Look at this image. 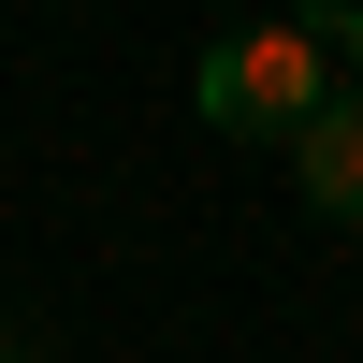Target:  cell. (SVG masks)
Instances as JSON below:
<instances>
[{
  "mask_svg": "<svg viewBox=\"0 0 363 363\" xmlns=\"http://www.w3.org/2000/svg\"><path fill=\"white\" fill-rule=\"evenodd\" d=\"M291 174H306V203H320V218H349V233H363V87H335V102L306 116Z\"/></svg>",
  "mask_w": 363,
  "mask_h": 363,
  "instance_id": "7a4b0ae2",
  "label": "cell"
},
{
  "mask_svg": "<svg viewBox=\"0 0 363 363\" xmlns=\"http://www.w3.org/2000/svg\"><path fill=\"white\" fill-rule=\"evenodd\" d=\"M189 102L218 131H247V145H306V116L335 102V44L320 29H233V44H203Z\"/></svg>",
  "mask_w": 363,
  "mask_h": 363,
  "instance_id": "6da1fadb",
  "label": "cell"
},
{
  "mask_svg": "<svg viewBox=\"0 0 363 363\" xmlns=\"http://www.w3.org/2000/svg\"><path fill=\"white\" fill-rule=\"evenodd\" d=\"M320 44H335V58H349V73H363V15H320Z\"/></svg>",
  "mask_w": 363,
  "mask_h": 363,
  "instance_id": "3957f363",
  "label": "cell"
}]
</instances>
